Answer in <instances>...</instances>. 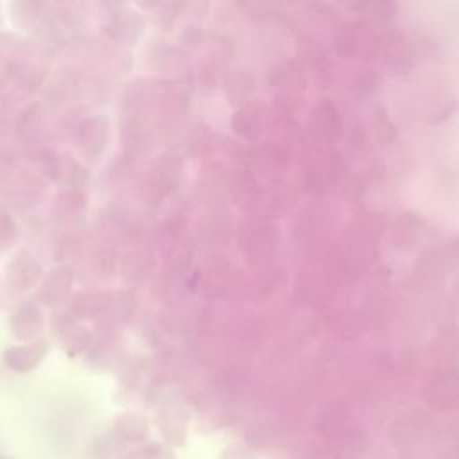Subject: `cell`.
<instances>
[]
</instances>
